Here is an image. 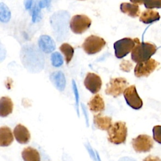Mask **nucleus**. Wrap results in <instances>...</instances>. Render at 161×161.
<instances>
[{
    "mask_svg": "<svg viewBox=\"0 0 161 161\" xmlns=\"http://www.w3.org/2000/svg\"><path fill=\"white\" fill-rule=\"evenodd\" d=\"M156 50L157 47L152 43L139 42L131 51V60L136 63L146 61L155 54Z\"/></svg>",
    "mask_w": 161,
    "mask_h": 161,
    "instance_id": "nucleus-1",
    "label": "nucleus"
},
{
    "mask_svg": "<svg viewBox=\"0 0 161 161\" xmlns=\"http://www.w3.org/2000/svg\"><path fill=\"white\" fill-rule=\"evenodd\" d=\"M128 129L126 123L117 121L108 130V141L115 145L125 143L127 138Z\"/></svg>",
    "mask_w": 161,
    "mask_h": 161,
    "instance_id": "nucleus-2",
    "label": "nucleus"
},
{
    "mask_svg": "<svg viewBox=\"0 0 161 161\" xmlns=\"http://www.w3.org/2000/svg\"><path fill=\"white\" fill-rule=\"evenodd\" d=\"M139 40L136 38H123L114 43V49L115 56L118 58H122L132 51L135 46L139 43Z\"/></svg>",
    "mask_w": 161,
    "mask_h": 161,
    "instance_id": "nucleus-3",
    "label": "nucleus"
},
{
    "mask_svg": "<svg viewBox=\"0 0 161 161\" xmlns=\"http://www.w3.org/2000/svg\"><path fill=\"white\" fill-rule=\"evenodd\" d=\"M106 44V42L103 38L91 35L85 39L82 44V48L87 54L93 55L99 52Z\"/></svg>",
    "mask_w": 161,
    "mask_h": 161,
    "instance_id": "nucleus-4",
    "label": "nucleus"
},
{
    "mask_svg": "<svg viewBox=\"0 0 161 161\" xmlns=\"http://www.w3.org/2000/svg\"><path fill=\"white\" fill-rule=\"evenodd\" d=\"M91 19L85 14H75L70 21V28L75 34H82L91 25Z\"/></svg>",
    "mask_w": 161,
    "mask_h": 161,
    "instance_id": "nucleus-5",
    "label": "nucleus"
},
{
    "mask_svg": "<svg viewBox=\"0 0 161 161\" xmlns=\"http://www.w3.org/2000/svg\"><path fill=\"white\" fill-rule=\"evenodd\" d=\"M128 84L127 80L123 77L112 78L106 84L105 93L114 97H118L123 93Z\"/></svg>",
    "mask_w": 161,
    "mask_h": 161,
    "instance_id": "nucleus-6",
    "label": "nucleus"
},
{
    "mask_svg": "<svg viewBox=\"0 0 161 161\" xmlns=\"http://www.w3.org/2000/svg\"><path fill=\"white\" fill-rule=\"evenodd\" d=\"M160 65V63L153 58L138 62L134 69V74L137 77H148Z\"/></svg>",
    "mask_w": 161,
    "mask_h": 161,
    "instance_id": "nucleus-7",
    "label": "nucleus"
},
{
    "mask_svg": "<svg viewBox=\"0 0 161 161\" xmlns=\"http://www.w3.org/2000/svg\"><path fill=\"white\" fill-rule=\"evenodd\" d=\"M131 145L136 152H147L153 148V141L147 135H139L132 139Z\"/></svg>",
    "mask_w": 161,
    "mask_h": 161,
    "instance_id": "nucleus-8",
    "label": "nucleus"
},
{
    "mask_svg": "<svg viewBox=\"0 0 161 161\" xmlns=\"http://www.w3.org/2000/svg\"><path fill=\"white\" fill-rule=\"evenodd\" d=\"M124 97L128 105L134 109H140L143 106V101L138 96L135 85L127 87L123 92Z\"/></svg>",
    "mask_w": 161,
    "mask_h": 161,
    "instance_id": "nucleus-9",
    "label": "nucleus"
},
{
    "mask_svg": "<svg viewBox=\"0 0 161 161\" xmlns=\"http://www.w3.org/2000/svg\"><path fill=\"white\" fill-rule=\"evenodd\" d=\"M86 88L92 94L97 93L102 86V80L99 75L95 73L88 72L84 80Z\"/></svg>",
    "mask_w": 161,
    "mask_h": 161,
    "instance_id": "nucleus-10",
    "label": "nucleus"
},
{
    "mask_svg": "<svg viewBox=\"0 0 161 161\" xmlns=\"http://www.w3.org/2000/svg\"><path fill=\"white\" fill-rule=\"evenodd\" d=\"M13 135L16 140L21 144L28 143L31 138L29 130L21 124H18L15 126L13 130Z\"/></svg>",
    "mask_w": 161,
    "mask_h": 161,
    "instance_id": "nucleus-11",
    "label": "nucleus"
},
{
    "mask_svg": "<svg viewBox=\"0 0 161 161\" xmlns=\"http://www.w3.org/2000/svg\"><path fill=\"white\" fill-rule=\"evenodd\" d=\"M38 46L42 51L45 53H49L55 50L56 48L54 40L48 35H41L38 39Z\"/></svg>",
    "mask_w": 161,
    "mask_h": 161,
    "instance_id": "nucleus-12",
    "label": "nucleus"
},
{
    "mask_svg": "<svg viewBox=\"0 0 161 161\" xmlns=\"http://www.w3.org/2000/svg\"><path fill=\"white\" fill-rule=\"evenodd\" d=\"M93 122L97 128L106 131H108L113 125L111 117L103 116L100 113L94 116Z\"/></svg>",
    "mask_w": 161,
    "mask_h": 161,
    "instance_id": "nucleus-13",
    "label": "nucleus"
},
{
    "mask_svg": "<svg viewBox=\"0 0 161 161\" xmlns=\"http://www.w3.org/2000/svg\"><path fill=\"white\" fill-rule=\"evenodd\" d=\"M87 104L90 111L93 113L102 112L105 108L104 100L101 96L99 94H97L92 97Z\"/></svg>",
    "mask_w": 161,
    "mask_h": 161,
    "instance_id": "nucleus-14",
    "label": "nucleus"
},
{
    "mask_svg": "<svg viewBox=\"0 0 161 161\" xmlns=\"http://www.w3.org/2000/svg\"><path fill=\"white\" fill-rule=\"evenodd\" d=\"M14 140L11 130L6 126L0 127V147L9 146Z\"/></svg>",
    "mask_w": 161,
    "mask_h": 161,
    "instance_id": "nucleus-15",
    "label": "nucleus"
},
{
    "mask_svg": "<svg viewBox=\"0 0 161 161\" xmlns=\"http://www.w3.org/2000/svg\"><path fill=\"white\" fill-rule=\"evenodd\" d=\"M13 103L10 97L3 96L0 98V116L6 117L13 112Z\"/></svg>",
    "mask_w": 161,
    "mask_h": 161,
    "instance_id": "nucleus-16",
    "label": "nucleus"
},
{
    "mask_svg": "<svg viewBox=\"0 0 161 161\" xmlns=\"http://www.w3.org/2000/svg\"><path fill=\"white\" fill-rule=\"evenodd\" d=\"M120 10L124 14H126L132 18L138 16L140 13L139 6L137 4L130 3H121L120 4Z\"/></svg>",
    "mask_w": 161,
    "mask_h": 161,
    "instance_id": "nucleus-17",
    "label": "nucleus"
},
{
    "mask_svg": "<svg viewBox=\"0 0 161 161\" xmlns=\"http://www.w3.org/2000/svg\"><path fill=\"white\" fill-rule=\"evenodd\" d=\"M160 18V14L157 11L152 9H147L142 13L139 20L145 24H150L158 21Z\"/></svg>",
    "mask_w": 161,
    "mask_h": 161,
    "instance_id": "nucleus-18",
    "label": "nucleus"
},
{
    "mask_svg": "<svg viewBox=\"0 0 161 161\" xmlns=\"http://www.w3.org/2000/svg\"><path fill=\"white\" fill-rule=\"evenodd\" d=\"M21 157L24 161H40L39 152L37 150L31 147H26L23 150Z\"/></svg>",
    "mask_w": 161,
    "mask_h": 161,
    "instance_id": "nucleus-19",
    "label": "nucleus"
},
{
    "mask_svg": "<svg viewBox=\"0 0 161 161\" xmlns=\"http://www.w3.org/2000/svg\"><path fill=\"white\" fill-rule=\"evenodd\" d=\"M50 80L54 84L57 89L63 90L65 86L66 80L64 74L61 71H56L50 75Z\"/></svg>",
    "mask_w": 161,
    "mask_h": 161,
    "instance_id": "nucleus-20",
    "label": "nucleus"
},
{
    "mask_svg": "<svg viewBox=\"0 0 161 161\" xmlns=\"http://www.w3.org/2000/svg\"><path fill=\"white\" fill-rule=\"evenodd\" d=\"M60 52L64 55L65 60L67 64H69L73 58L74 48L67 43H62L59 47Z\"/></svg>",
    "mask_w": 161,
    "mask_h": 161,
    "instance_id": "nucleus-21",
    "label": "nucleus"
},
{
    "mask_svg": "<svg viewBox=\"0 0 161 161\" xmlns=\"http://www.w3.org/2000/svg\"><path fill=\"white\" fill-rule=\"evenodd\" d=\"M11 14L9 8L4 3H0V21L7 23L11 19Z\"/></svg>",
    "mask_w": 161,
    "mask_h": 161,
    "instance_id": "nucleus-22",
    "label": "nucleus"
},
{
    "mask_svg": "<svg viewBox=\"0 0 161 161\" xmlns=\"http://www.w3.org/2000/svg\"><path fill=\"white\" fill-rule=\"evenodd\" d=\"M52 65L55 67H60L63 64V57L58 52H55L51 55Z\"/></svg>",
    "mask_w": 161,
    "mask_h": 161,
    "instance_id": "nucleus-23",
    "label": "nucleus"
},
{
    "mask_svg": "<svg viewBox=\"0 0 161 161\" xmlns=\"http://www.w3.org/2000/svg\"><path fill=\"white\" fill-rule=\"evenodd\" d=\"M145 7L148 9H152L153 8H161V0H148L144 4Z\"/></svg>",
    "mask_w": 161,
    "mask_h": 161,
    "instance_id": "nucleus-24",
    "label": "nucleus"
},
{
    "mask_svg": "<svg viewBox=\"0 0 161 161\" xmlns=\"http://www.w3.org/2000/svg\"><path fill=\"white\" fill-rule=\"evenodd\" d=\"M152 131L154 140L161 144V125H156L153 126Z\"/></svg>",
    "mask_w": 161,
    "mask_h": 161,
    "instance_id": "nucleus-25",
    "label": "nucleus"
},
{
    "mask_svg": "<svg viewBox=\"0 0 161 161\" xmlns=\"http://www.w3.org/2000/svg\"><path fill=\"white\" fill-rule=\"evenodd\" d=\"M40 9L41 8L39 6V2L36 3L35 5V7L33 10L32 13V21L33 23H35L36 21H38V18H41L40 16Z\"/></svg>",
    "mask_w": 161,
    "mask_h": 161,
    "instance_id": "nucleus-26",
    "label": "nucleus"
},
{
    "mask_svg": "<svg viewBox=\"0 0 161 161\" xmlns=\"http://www.w3.org/2000/svg\"><path fill=\"white\" fill-rule=\"evenodd\" d=\"M120 69L125 72H130L133 67V64L128 60H123L120 64Z\"/></svg>",
    "mask_w": 161,
    "mask_h": 161,
    "instance_id": "nucleus-27",
    "label": "nucleus"
},
{
    "mask_svg": "<svg viewBox=\"0 0 161 161\" xmlns=\"http://www.w3.org/2000/svg\"><path fill=\"white\" fill-rule=\"evenodd\" d=\"M51 3V0H40L39 1V6L40 8H44L45 7H49Z\"/></svg>",
    "mask_w": 161,
    "mask_h": 161,
    "instance_id": "nucleus-28",
    "label": "nucleus"
},
{
    "mask_svg": "<svg viewBox=\"0 0 161 161\" xmlns=\"http://www.w3.org/2000/svg\"><path fill=\"white\" fill-rule=\"evenodd\" d=\"M143 161H161V159L157 156L148 155V157H145Z\"/></svg>",
    "mask_w": 161,
    "mask_h": 161,
    "instance_id": "nucleus-29",
    "label": "nucleus"
},
{
    "mask_svg": "<svg viewBox=\"0 0 161 161\" xmlns=\"http://www.w3.org/2000/svg\"><path fill=\"white\" fill-rule=\"evenodd\" d=\"M132 3L135 4H139V5H141V4H145L147 1L148 0H130Z\"/></svg>",
    "mask_w": 161,
    "mask_h": 161,
    "instance_id": "nucleus-30",
    "label": "nucleus"
},
{
    "mask_svg": "<svg viewBox=\"0 0 161 161\" xmlns=\"http://www.w3.org/2000/svg\"><path fill=\"white\" fill-rule=\"evenodd\" d=\"M33 0H25V6L26 9H30L31 8Z\"/></svg>",
    "mask_w": 161,
    "mask_h": 161,
    "instance_id": "nucleus-31",
    "label": "nucleus"
},
{
    "mask_svg": "<svg viewBox=\"0 0 161 161\" xmlns=\"http://www.w3.org/2000/svg\"><path fill=\"white\" fill-rule=\"evenodd\" d=\"M78 1H85V0H78Z\"/></svg>",
    "mask_w": 161,
    "mask_h": 161,
    "instance_id": "nucleus-32",
    "label": "nucleus"
}]
</instances>
